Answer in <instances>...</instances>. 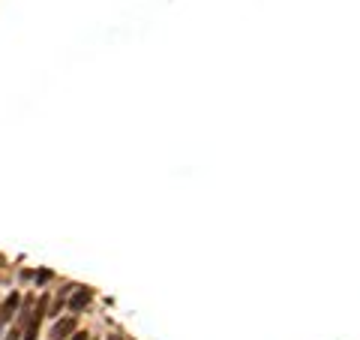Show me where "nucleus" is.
Returning <instances> with one entry per match:
<instances>
[{
  "label": "nucleus",
  "mask_w": 360,
  "mask_h": 340,
  "mask_svg": "<svg viewBox=\"0 0 360 340\" xmlns=\"http://www.w3.org/2000/svg\"><path fill=\"white\" fill-rule=\"evenodd\" d=\"M15 310H18V292H12V295L3 301V307H0V322H9Z\"/></svg>",
  "instance_id": "nucleus-1"
},
{
  "label": "nucleus",
  "mask_w": 360,
  "mask_h": 340,
  "mask_svg": "<svg viewBox=\"0 0 360 340\" xmlns=\"http://www.w3.org/2000/svg\"><path fill=\"white\" fill-rule=\"evenodd\" d=\"M72 331H75V319H63V322L54 325L51 337H54V340H66V334H72Z\"/></svg>",
  "instance_id": "nucleus-2"
},
{
  "label": "nucleus",
  "mask_w": 360,
  "mask_h": 340,
  "mask_svg": "<svg viewBox=\"0 0 360 340\" xmlns=\"http://www.w3.org/2000/svg\"><path fill=\"white\" fill-rule=\"evenodd\" d=\"M87 301H90V289H78V292L72 295V301H69V307H72V310H81V307L87 304Z\"/></svg>",
  "instance_id": "nucleus-3"
},
{
  "label": "nucleus",
  "mask_w": 360,
  "mask_h": 340,
  "mask_svg": "<svg viewBox=\"0 0 360 340\" xmlns=\"http://www.w3.org/2000/svg\"><path fill=\"white\" fill-rule=\"evenodd\" d=\"M66 340H90V334H84V331H72V337Z\"/></svg>",
  "instance_id": "nucleus-4"
}]
</instances>
